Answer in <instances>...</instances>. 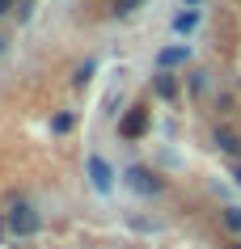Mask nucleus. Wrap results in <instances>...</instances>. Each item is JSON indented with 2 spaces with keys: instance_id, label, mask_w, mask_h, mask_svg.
<instances>
[{
  "instance_id": "obj_11",
  "label": "nucleus",
  "mask_w": 241,
  "mask_h": 249,
  "mask_svg": "<svg viewBox=\"0 0 241 249\" xmlns=\"http://www.w3.org/2000/svg\"><path fill=\"white\" fill-rule=\"evenodd\" d=\"M144 0H114V17H127V13H135Z\"/></svg>"
},
{
  "instance_id": "obj_3",
  "label": "nucleus",
  "mask_w": 241,
  "mask_h": 249,
  "mask_svg": "<svg viewBox=\"0 0 241 249\" xmlns=\"http://www.w3.org/2000/svg\"><path fill=\"white\" fill-rule=\"evenodd\" d=\"M85 169H89V186H93L97 195H110V190H114V169H110V160L106 157H89L85 160Z\"/></svg>"
},
{
  "instance_id": "obj_16",
  "label": "nucleus",
  "mask_w": 241,
  "mask_h": 249,
  "mask_svg": "<svg viewBox=\"0 0 241 249\" xmlns=\"http://www.w3.org/2000/svg\"><path fill=\"white\" fill-rule=\"evenodd\" d=\"M0 55H4V34H0Z\"/></svg>"
},
{
  "instance_id": "obj_14",
  "label": "nucleus",
  "mask_w": 241,
  "mask_h": 249,
  "mask_svg": "<svg viewBox=\"0 0 241 249\" xmlns=\"http://www.w3.org/2000/svg\"><path fill=\"white\" fill-rule=\"evenodd\" d=\"M233 182H237V186H241V165H233Z\"/></svg>"
},
{
  "instance_id": "obj_9",
  "label": "nucleus",
  "mask_w": 241,
  "mask_h": 249,
  "mask_svg": "<svg viewBox=\"0 0 241 249\" xmlns=\"http://www.w3.org/2000/svg\"><path fill=\"white\" fill-rule=\"evenodd\" d=\"M72 123H76V118L68 114V110H59V114L51 118V131H55V135H64V131H72Z\"/></svg>"
},
{
  "instance_id": "obj_13",
  "label": "nucleus",
  "mask_w": 241,
  "mask_h": 249,
  "mask_svg": "<svg viewBox=\"0 0 241 249\" xmlns=\"http://www.w3.org/2000/svg\"><path fill=\"white\" fill-rule=\"evenodd\" d=\"M13 9H17V0H0V17H9Z\"/></svg>"
},
{
  "instance_id": "obj_4",
  "label": "nucleus",
  "mask_w": 241,
  "mask_h": 249,
  "mask_svg": "<svg viewBox=\"0 0 241 249\" xmlns=\"http://www.w3.org/2000/svg\"><path fill=\"white\" fill-rule=\"evenodd\" d=\"M144 131H148V106H131L119 118V135L123 140H135V135H144Z\"/></svg>"
},
{
  "instance_id": "obj_17",
  "label": "nucleus",
  "mask_w": 241,
  "mask_h": 249,
  "mask_svg": "<svg viewBox=\"0 0 241 249\" xmlns=\"http://www.w3.org/2000/svg\"><path fill=\"white\" fill-rule=\"evenodd\" d=\"M228 249H241V245H228Z\"/></svg>"
},
{
  "instance_id": "obj_2",
  "label": "nucleus",
  "mask_w": 241,
  "mask_h": 249,
  "mask_svg": "<svg viewBox=\"0 0 241 249\" xmlns=\"http://www.w3.org/2000/svg\"><path fill=\"white\" fill-rule=\"evenodd\" d=\"M123 178H127V186H131L135 195H144V198H157L161 190H165V182H161L152 169H144V165H131V169L123 173Z\"/></svg>"
},
{
  "instance_id": "obj_6",
  "label": "nucleus",
  "mask_w": 241,
  "mask_h": 249,
  "mask_svg": "<svg viewBox=\"0 0 241 249\" xmlns=\"http://www.w3.org/2000/svg\"><path fill=\"white\" fill-rule=\"evenodd\" d=\"M212 140H216V148H220V152H228V157H241V135H237V131H228V127H216Z\"/></svg>"
},
{
  "instance_id": "obj_12",
  "label": "nucleus",
  "mask_w": 241,
  "mask_h": 249,
  "mask_svg": "<svg viewBox=\"0 0 241 249\" xmlns=\"http://www.w3.org/2000/svg\"><path fill=\"white\" fill-rule=\"evenodd\" d=\"M93 68H97V59H85V64H80V72H76L72 80H76V85H85V80L93 76Z\"/></svg>"
},
{
  "instance_id": "obj_5",
  "label": "nucleus",
  "mask_w": 241,
  "mask_h": 249,
  "mask_svg": "<svg viewBox=\"0 0 241 249\" xmlns=\"http://www.w3.org/2000/svg\"><path fill=\"white\" fill-rule=\"evenodd\" d=\"M186 59H190V47H161V51H157V68H161V72L186 64Z\"/></svg>"
},
{
  "instance_id": "obj_10",
  "label": "nucleus",
  "mask_w": 241,
  "mask_h": 249,
  "mask_svg": "<svg viewBox=\"0 0 241 249\" xmlns=\"http://www.w3.org/2000/svg\"><path fill=\"white\" fill-rule=\"evenodd\" d=\"M224 228L228 232H241V207H224Z\"/></svg>"
},
{
  "instance_id": "obj_7",
  "label": "nucleus",
  "mask_w": 241,
  "mask_h": 249,
  "mask_svg": "<svg viewBox=\"0 0 241 249\" xmlns=\"http://www.w3.org/2000/svg\"><path fill=\"white\" fill-rule=\"evenodd\" d=\"M199 9H186V13H178L174 17V30H178V34H186V30H195V26H199Z\"/></svg>"
},
{
  "instance_id": "obj_15",
  "label": "nucleus",
  "mask_w": 241,
  "mask_h": 249,
  "mask_svg": "<svg viewBox=\"0 0 241 249\" xmlns=\"http://www.w3.org/2000/svg\"><path fill=\"white\" fill-rule=\"evenodd\" d=\"M182 4H186V9H195V4H203V0H182Z\"/></svg>"
},
{
  "instance_id": "obj_8",
  "label": "nucleus",
  "mask_w": 241,
  "mask_h": 249,
  "mask_svg": "<svg viewBox=\"0 0 241 249\" xmlns=\"http://www.w3.org/2000/svg\"><path fill=\"white\" fill-rule=\"evenodd\" d=\"M152 89H157V93H161V97H178V80H174V76H169V72H161V76H157V80H152Z\"/></svg>"
},
{
  "instance_id": "obj_1",
  "label": "nucleus",
  "mask_w": 241,
  "mask_h": 249,
  "mask_svg": "<svg viewBox=\"0 0 241 249\" xmlns=\"http://www.w3.org/2000/svg\"><path fill=\"white\" fill-rule=\"evenodd\" d=\"M4 228L13 236H34L42 228V215L34 203H13V211H4Z\"/></svg>"
}]
</instances>
